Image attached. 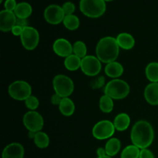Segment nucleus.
Returning <instances> with one entry per match:
<instances>
[{"label": "nucleus", "instance_id": "f257e3e1", "mask_svg": "<svg viewBox=\"0 0 158 158\" xmlns=\"http://www.w3.org/2000/svg\"><path fill=\"white\" fill-rule=\"evenodd\" d=\"M154 138V129L151 123L148 121H137L131 130V139L133 144L141 150L146 149L151 146Z\"/></svg>", "mask_w": 158, "mask_h": 158}, {"label": "nucleus", "instance_id": "f03ea898", "mask_svg": "<svg viewBox=\"0 0 158 158\" xmlns=\"http://www.w3.org/2000/svg\"><path fill=\"white\" fill-rule=\"evenodd\" d=\"M120 52V46L117 39L111 36L102 38L98 42L96 48L97 57L105 63L114 62L117 59Z\"/></svg>", "mask_w": 158, "mask_h": 158}, {"label": "nucleus", "instance_id": "7ed1b4c3", "mask_svg": "<svg viewBox=\"0 0 158 158\" xmlns=\"http://www.w3.org/2000/svg\"><path fill=\"white\" fill-rule=\"evenodd\" d=\"M104 94L113 100H122L129 95L130 86L124 80L114 79L106 85Z\"/></svg>", "mask_w": 158, "mask_h": 158}, {"label": "nucleus", "instance_id": "20e7f679", "mask_svg": "<svg viewBox=\"0 0 158 158\" xmlns=\"http://www.w3.org/2000/svg\"><path fill=\"white\" fill-rule=\"evenodd\" d=\"M80 9L89 18H99L104 14L106 5L103 0H80Z\"/></svg>", "mask_w": 158, "mask_h": 158}, {"label": "nucleus", "instance_id": "39448f33", "mask_svg": "<svg viewBox=\"0 0 158 158\" xmlns=\"http://www.w3.org/2000/svg\"><path fill=\"white\" fill-rule=\"evenodd\" d=\"M52 86L55 93L62 97H68L74 90V83L67 76L59 74L56 75L52 81Z\"/></svg>", "mask_w": 158, "mask_h": 158}, {"label": "nucleus", "instance_id": "423d86ee", "mask_svg": "<svg viewBox=\"0 0 158 158\" xmlns=\"http://www.w3.org/2000/svg\"><path fill=\"white\" fill-rule=\"evenodd\" d=\"M9 94L12 99L16 100H26L32 94L30 85L23 80H17L9 86Z\"/></svg>", "mask_w": 158, "mask_h": 158}, {"label": "nucleus", "instance_id": "0eeeda50", "mask_svg": "<svg viewBox=\"0 0 158 158\" xmlns=\"http://www.w3.org/2000/svg\"><path fill=\"white\" fill-rule=\"evenodd\" d=\"M114 123L110 120H101L94 125L93 128V136L97 140H106L110 138L115 132Z\"/></svg>", "mask_w": 158, "mask_h": 158}, {"label": "nucleus", "instance_id": "6e6552de", "mask_svg": "<svg viewBox=\"0 0 158 158\" xmlns=\"http://www.w3.org/2000/svg\"><path fill=\"white\" fill-rule=\"evenodd\" d=\"M21 42L23 47L27 50H33L37 47L40 42V34L36 29L31 26L24 28L22 33Z\"/></svg>", "mask_w": 158, "mask_h": 158}, {"label": "nucleus", "instance_id": "1a4fd4ad", "mask_svg": "<svg viewBox=\"0 0 158 158\" xmlns=\"http://www.w3.org/2000/svg\"><path fill=\"white\" fill-rule=\"evenodd\" d=\"M23 124L26 129L32 132H39L44 125L43 117L35 110H30L26 113L23 117Z\"/></svg>", "mask_w": 158, "mask_h": 158}, {"label": "nucleus", "instance_id": "9d476101", "mask_svg": "<svg viewBox=\"0 0 158 158\" xmlns=\"http://www.w3.org/2000/svg\"><path fill=\"white\" fill-rule=\"evenodd\" d=\"M101 63L97 57L94 56H86L82 59L81 70L89 77L97 76L101 70Z\"/></svg>", "mask_w": 158, "mask_h": 158}, {"label": "nucleus", "instance_id": "9b49d317", "mask_svg": "<svg viewBox=\"0 0 158 158\" xmlns=\"http://www.w3.org/2000/svg\"><path fill=\"white\" fill-rule=\"evenodd\" d=\"M65 15L63 9L58 5H49L44 11V18L48 23L58 25L63 22Z\"/></svg>", "mask_w": 158, "mask_h": 158}, {"label": "nucleus", "instance_id": "f8f14e48", "mask_svg": "<svg viewBox=\"0 0 158 158\" xmlns=\"http://www.w3.org/2000/svg\"><path fill=\"white\" fill-rule=\"evenodd\" d=\"M52 49L57 56L60 57H68L72 55L73 46L66 39L60 38L56 40L52 45Z\"/></svg>", "mask_w": 158, "mask_h": 158}, {"label": "nucleus", "instance_id": "ddd939ff", "mask_svg": "<svg viewBox=\"0 0 158 158\" xmlns=\"http://www.w3.org/2000/svg\"><path fill=\"white\" fill-rule=\"evenodd\" d=\"M16 18L14 12L4 9L0 12V29L2 32H9L12 30L15 25Z\"/></svg>", "mask_w": 158, "mask_h": 158}, {"label": "nucleus", "instance_id": "4468645a", "mask_svg": "<svg viewBox=\"0 0 158 158\" xmlns=\"http://www.w3.org/2000/svg\"><path fill=\"white\" fill-rule=\"evenodd\" d=\"M25 150L23 145L19 143H12L7 145L2 151V158H23Z\"/></svg>", "mask_w": 158, "mask_h": 158}, {"label": "nucleus", "instance_id": "2eb2a0df", "mask_svg": "<svg viewBox=\"0 0 158 158\" xmlns=\"http://www.w3.org/2000/svg\"><path fill=\"white\" fill-rule=\"evenodd\" d=\"M146 101L152 106L158 105V83H151L144 89Z\"/></svg>", "mask_w": 158, "mask_h": 158}, {"label": "nucleus", "instance_id": "dca6fc26", "mask_svg": "<svg viewBox=\"0 0 158 158\" xmlns=\"http://www.w3.org/2000/svg\"><path fill=\"white\" fill-rule=\"evenodd\" d=\"M117 43L120 48L126 50H129L134 48L135 46V40L132 35L127 32H122L117 35Z\"/></svg>", "mask_w": 158, "mask_h": 158}, {"label": "nucleus", "instance_id": "f3484780", "mask_svg": "<svg viewBox=\"0 0 158 158\" xmlns=\"http://www.w3.org/2000/svg\"><path fill=\"white\" fill-rule=\"evenodd\" d=\"M105 73L111 78L117 79L123 73V66L116 61L107 63L105 67Z\"/></svg>", "mask_w": 158, "mask_h": 158}, {"label": "nucleus", "instance_id": "a211bd4d", "mask_svg": "<svg viewBox=\"0 0 158 158\" xmlns=\"http://www.w3.org/2000/svg\"><path fill=\"white\" fill-rule=\"evenodd\" d=\"M131 123V117L125 113L118 114L115 117L114 121V125L115 129L118 131H124L129 127Z\"/></svg>", "mask_w": 158, "mask_h": 158}, {"label": "nucleus", "instance_id": "6ab92c4d", "mask_svg": "<svg viewBox=\"0 0 158 158\" xmlns=\"http://www.w3.org/2000/svg\"><path fill=\"white\" fill-rule=\"evenodd\" d=\"M32 12V8L31 5L28 2H20L17 4L16 8L14 10L15 16L17 18L20 19H26L29 18Z\"/></svg>", "mask_w": 158, "mask_h": 158}, {"label": "nucleus", "instance_id": "aec40b11", "mask_svg": "<svg viewBox=\"0 0 158 158\" xmlns=\"http://www.w3.org/2000/svg\"><path fill=\"white\" fill-rule=\"evenodd\" d=\"M60 113L66 117H70L75 111V104L71 99L64 97L59 105Z\"/></svg>", "mask_w": 158, "mask_h": 158}, {"label": "nucleus", "instance_id": "412c9836", "mask_svg": "<svg viewBox=\"0 0 158 158\" xmlns=\"http://www.w3.org/2000/svg\"><path fill=\"white\" fill-rule=\"evenodd\" d=\"M121 148V143L119 139L110 138L106 143L105 150H106V155L109 157L115 156L120 151Z\"/></svg>", "mask_w": 158, "mask_h": 158}, {"label": "nucleus", "instance_id": "4be33fe9", "mask_svg": "<svg viewBox=\"0 0 158 158\" xmlns=\"http://www.w3.org/2000/svg\"><path fill=\"white\" fill-rule=\"evenodd\" d=\"M82 59L73 53L65 59L64 66L68 70L76 71L81 67Z\"/></svg>", "mask_w": 158, "mask_h": 158}, {"label": "nucleus", "instance_id": "5701e85b", "mask_svg": "<svg viewBox=\"0 0 158 158\" xmlns=\"http://www.w3.org/2000/svg\"><path fill=\"white\" fill-rule=\"evenodd\" d=\"M145 74L151 83H158V63H150L145 69Z\"/></svg>", "mask_w": 158, "mask_h": 158}, {"label": "nucleus", "instance_id": "b1692460", "mask_svg": "<svg viewBox=\"0 0 158 158\" xmlns=\"http://www.w3.org/2000/svg\"><path fill=\"white\" fill-rule=\"evenodd\" d=\"M34 143L37 148L40 149H44L48 148L49 144V137L46 133L39 131L35 133V136L34 137Z\"/></svg>", "mask_w": 158, "mask_h": 158}, {"label": "nucleus", "instance_id": "393cba45", "mask_svg": "<svg viewBox=\"0 0 158 158\" xmlns=\"http://www.w3.org/2000/svg\"><path fill=\"white\" fill-rule=\"evenodd\" d=\"M100 108L102 112L109 114L114 109V101L111 97L104 94L100 99Z\"/></svg>", "mask_w": 158, "mask_h": 158}, {"label": "nucleus", "instance_id": "a878e982", "mask_svg": "<svg viewBox=\"0 0 158 158\" xmlns=\"http://www.w3.org/2000/svg\"><path fill=\"white\" fill-rule=\"evenodd\" d=\"M63 25L67 29L71 31L76 30L80 26V19L78 17L75 15H66L63 19Z\"/></svg>", "mask_w": 158, "mask_h": 158}, {"label": "nucleus", "instance_id": "bb28decb", "mask_svg": "<svg viewBox=\"0 0 158 158\" xmlns=\"http://www.w3.org/2000/svg\"><path fill=\"white\" fill-rule=\"evenodd\" d=\"M140 150L135 145H129L127 146L122 151L121 158H139L140 157Z\"/></svg>", "mask_w": 158, "mask_h": 158}, {"label": "nucleus", "instance_id": "cd10ccee", "mask_svg": "<svg viewBox=\"0 0 158 158\" xmlns=\"http://www.w3.org/2000/svg\"><path fill=\"white\" fill-rule=\"evenodd\" d=\"M73 52L80 58L83 59L86 56L87 48L86 44L82 41H77L73 46Z\"/></svg>", "mask_w": 158, "mask_h": 158}, {"label": "nucleus", "instance_id": "c85d7f7f", "mask_svg": "<svg viewBox=\"0 0 158 158\" xmlns=\"http://www.w3.org/2000/svg\"><path fill=\"white\" fill-rule=\"evenodd\" d=\"M25 104H26V107L30 110H35L38 108L39 105H40V101L37 99V97L31 95L30 97H28L25 100Z\"/></svg>", "mask_w": 158, "mask_h": 158}, {"label": "nucleus", "instance_id": "c756f323", "mask_svg": "<svg viewBox=\"0 0 158 158\" xmlns=\"http://www.w3.org/2000/svg\"><path fill=\"white\" fill-rule=\"evenodd\" d=\"M63 9V12H64L65 15H73V13L75 11V5L73 4L71 2H66L62 6Z\"/></svg>", "mask_w": 158, "mask_h": 158}, {"label": "nucleus", "instance_id": "7c9ffc66", "mask_svg": "<svg viewBox=\"0 0 158 158\" xmlns=\"http://www.w3.org/2000/svg\"><path fill=\"white\" fill-rule=\"evenodd\" d=\"M105 79L103 77H99L98 78L95 79L93 82H91V87L93 89H99L101 88L104 85Z\"/></svg>", "mask_w": 158, "mask_h": 158}, {"label": "nucleus", "instance_id": "2f4dec72", "mask_svg": "<svg viewBox=\"0 0 158 158\" xmlns=\"http://www.w3.org/2000/svg\"><path fill=\"white\" fill-rule=\"evenodd\" d=\"M16 2L15 0H6L4 3V7L6 10L11 11V12H14V10L16 8Z\"/></svg>", "mask_w": 158, "mask_h": 158}, {"label": "nucleus", "instance_id": "473e14b6", "mask_svg": "<svg viewBox=\"0 0 158 158\" xmlns=\"http://www.w3.org/2000/svg\"><path fill=\"white\" fill-rule=\"evenodd\" d=\"M139 158H155L154 154L151 152L148 148L146 149H142L140 153V157Z\"/></svg>", "mask_w": 158, "mask_h": 158}, {"label": "nucleus", "instance_id": "72a5a7b5", "mask_svg": "<svg viewBox=\"0 0 158 158\" xmlns=\"http://www.w3.org/2000/svg\"><path fill=\"white\" fill-rule=\"evenodd\" d=\"M23 28L15 25V26H13V28L12 29V30H11V32H12V34H13L14 35H15V36H21L22 33H23Z\"/></svg>", "mask_w": 158, "mask_h": 158}, {"label": "nucleus", "instance_id": "f704fd0d", "mask_svg": "<svg viewBox=\"0 0 158 158\" xmlns=\"http://www.w3.org/2000/svg\"><path fill=\"white\" fill-rule=\"evenodd\" d=\"M15 25L16 26H20L22 28H26L28 26V20L26 19H20V18H16V22H15Z\"/></svg>", "mask_w": 158, "mask_h": 158}, {"label": "nucleus", "instance_id": "c9c22d12", "mask_svg": "<svg viewBox=\"0 0 158 158\" xmlns=\"http://www.w3.org/2000/svg\"><path fill=\"white\" fill-rule=\"evenodd\" d=\"M63 98V97H60L58 94H55L54 95H52V98H51V102H52V103L53 105H60Z\"/></svg>", "mask_w": 158, "mask_h": 158}, {"label": "nucleus", "instance_id": "e433bc0d", "mask_svg": "<svg viewBox=\"0 0 158 158\" xmlns=\"http://www.w3.org/2000/svg\"><path fill=\"white\" fill-rule=\"evenodd\" d=\"M97 156H98V157H105V156H106V150H105V148H98L97 151Z\"/></svg>", "mask_w": 158, "mask_h": 158}, {"label": "nucleus", "instance_id": "4c0bfd02", "mask_svg": "<svg viewBox=\"0 0 158 158\" xmlns=\"http://www.w3.org/2000/svg\"><path fill=\"white\" fill-rule=\"evenodd\" d=\"M35 132H32V131H29V137L30 138H33L35 137Z\"/></svg>", "mask_w": 158, "mask_h": 158}, {"label": "nucleus", "instance_id": "58836bf2", "mask_svg": "<svg viewBox=\"0 0 158 158\" xmlns=\"http://www.w3.org/2000/svg\"><path fill=\"white\" fill-rule=\"evenodd\" d=\"M97 158H111V157H109V156H105V157H97Z\"/></svg>", "mask_w": 158, "mask_h": 158}, {"label": "nucleus", "instance_id": "ea45409f", "mask_svg": "<svg viewBox=\"0 0 158 158\" xmlns=\"http://www.w3.org/2000/svg\"><path fill=\"white\" fill-rule=\"evenodd\" d=\"M103 1H105V2H110V1H113V0H103Z\"/></svg>", "mask_w": 158, "mask_h": 158}, {"label": "nucleus", "instance_id": "a19ab883", "mask_svg": "<svg viewBox=\"0 0 158 158\" xmlns=\"http://www.w3.org/2000/svg\"><path fill=\"white\" fill-rule=\"evenodd\" d=\"M3 1V0H0V2H2Z\"/></svg>", "mask_w": 158, "mask_h": 158}]
</instances>
